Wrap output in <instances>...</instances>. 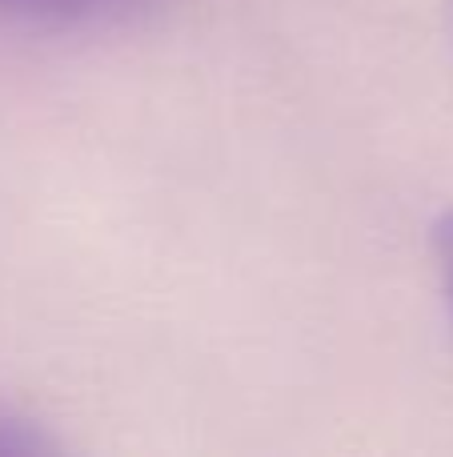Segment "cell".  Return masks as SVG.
<instances>
[{
    "mask_svg": "<svg viewBox=\"0 0 453 457\" xmlns=\"http://www.w3.org/2000/svg\"><path fill=\"white\" fill-rule=\"evenodd\" d=\"M0 4L16 8V12L40 16V21L56 24H88V21H109V16L128 12L141 0H0Z\"/></svg>",
    "mask_w": 453,
    "mask_h": 457,
    "instance_id": "6da1fadb",
    "label": "cell"
},
{
    "mask_svg": "<svg viewBox=\"0 0 453 457\" xmlns=\"http://www.w3.org/2000/svg\"><path fill=\"white\" fill-rule=\"evenodd\" d=\"M29 450H40V437L32 434V426L12 418V413H0V453H29Z\"/></svg>",
    "mask_w": 453,
    "mask_h": 457,
    "instance_id": "3957f363",
    "label": "cell"
},
{
    "mask_svg": "<svg viewBox=\"0 0 453 457\" xmlns=\"http://www.w3.org/2000/svg\"><path fill=\"white\" fill-rule=\"evenodd\" d=\"M433 253H438V273H441V293H446V309L453 321V209L433 228Z\"/></svg>",
    "mask_w": 453,
    "mask_h": 457,
    "instance_id": "7a4b0ae2",
    "label": "cell"
}]
</instances>
